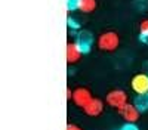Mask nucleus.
I'll return each instance as SVG.
<instances>
[{
	"mask_svg": "<svg viewBox=\"0 0 148 130\" xmlns=\"http://www.w3.org/2000/svg\"><path fill=\"white\" fill-rule=\"evenodd\" d=\"M139 39L145 44H148V19H142L139 24Z\"/></svg>",
	"mask_w": 148,
	"mask_h": 130,
	"instance_id": "11",
	"label": "nucleus"
},
{
	"mask_svg": "<svg viewBox=\"0 0 148 130\" xmlns=\"http://www.w3.org/2000/svg\"><path fill=\"white\" fill-rule=\"evenodd\" d=\"M83 111L90 115V117H98V115H101L102 111H104V102L101 99H98V98H92L88 105L83 108Z\"/></svg>",
	"mask_w": 148,
	"mask_h": 130,
	"instance_id": "7",
	"label": "nucleus"
},
{
	"mask_svg": "<svg viewBox=\"0 0 148 130\" xmlns=\"http://www.w3.org/2000/svg\"><path fill=\"white\" fill-rule=\"evenodd\" d=\"M65 5H67V10H68V12L79 10V7H80V0H65Z\"/></svg>",
	"mask_w": 148,
	"mask_h": 130,
	"instance_id": "12",
	"label": "nucleus"
},
{
	"mask_svg": "<svg viewBox=\"0 0 148 130\" xmlns=\"http://www.w3.org/2000/svg\"><path fill=\"white\" fill-rule=\"evenodd\" d=\"M68 25H70L71 28H79V24H77L76 21H74V19H71V18L68 19Z\"/></svg>",
	"mask_w": 148,
	"mask_h": 130,
	"instance_id": "15",
	"label": "nucleus"
},
{
	"mask_svg": "<svg viewBox=\"0 0 148 130\" xmlns=\"http://www.w3.org/2000/svg\"><path fill=\"white\" fill-rule=\"evenodd\" d=\"M82 55H83V52L80 50V47L77 46L76 42L67 43V62H68V64H76V62H79V59H80Z\"/></svg>",
	"mask_w": 148,
	"mask_h": 130,
	"instance_id": "8",
	"label": "nucleus"
},
{
	"mask_svg": "<svg viewBox=\"0 0 148 130\" xmlns=\"http://www.w3.org/2000/svg\"><path fill=\"white\" fill-rule=\"evenodd\" d=\"M90 99H92V93L89 92V89L77 87V89L73 90V102L77 106H80V108H84Z\"/></svg>",
	"mask_w": 148,
	"mask_h": 130,
	"instance_id": "4",
	"label": "nucleus"
},
{
	"mask_svg": "<svg viewBox=\"0 0 148 130\" xmlns=\"http://www.w3.org/2000/svg\"><path fill=\"white\" fill-rule=\"evenodd\" d=\"M76 43H77V46L80 47V50L83 53H89L90 49H92V44H93V35H92V33L86 31V30L80 31L77 34V37H76Z\"/></svg>",
	"mask_w": 148,
	"mask_h": 130,
	"instance_id": "3",
	"label": "nucleus"
},
{
	"mask_svg": "<svg viewBox=\"0 0 148 130\" xmlns=\"http://www.w3.org/2000/svg\"><path fill=\"white\" fill-rule=\"evenodd\" d=\"M120 130H139V129L135 126V123H126L125 126H121Z\"/></svg>",
	"mask_w": 148,
	"mask_h": 130,
	"instance_id": "13",
	"label": "nucleus"
},
{
	"mask_svg": "<svg viewBox=\"0 0 148 130\" xmlns=\"http://www.w3.org/2000/svg\"><path fill=\"white\" fill-rule=\"evenodd\" d=\"M133 105L141 111V112H145L148 111V93H144V95H136V98L133 99Z\"/></svg>",
	"mask_w": 148,
	"mask_h": 130,
	"instance_id": "9",
	"label": "nucleus"
},
{
	"mask_svg": "<svg viewBox=\"0 0 148 130\" xmlns=\"http://www.w3.org/2000/svg\"><path fill=\"white\" fill-rule=\"evenodd\" d=\"M120 44V37L114 31H105L98 37V47L104 52H114Z\"/></svg>",
	"mask_w": 148,
	"mask_h": 130,
	"instance_id": "1",
	"label": "nucleus"
},
{
	"mask_svg": "<svg viewBox=\"0 0 148 130\" xmlns=\"http://www.w3.org/2000/svg\"><path fill=\"white\" fill-rule=\"evenodd\" d=\"M95 9H96V0H80L79 10H82L83 14H90Z\"/></svg>",
	"mask_w": 148,
	"mask_h": 130,
	"instance_id": "10",
	"label": "nucleus"
},
{
	"mask_svg": "<svg viewBox=\"0 0 148 130\" xmlns=\"http://www.w3.org/2000/svg\"><path fill=\"white\" fill-rule=\"evenodd\" d=\"M105 102H107V105L111 106V108L120 111L123 106L127 103V95H126L125 90H121V89H113V90H110L107 93Z\"/></svg>",
	"mask_w": 148,
	"mask_h": 130,
	"instance_id": "2",
	"label": "nucleus"
},
{
	"mask_svg": "<svg viewBox=\"0 0 148 130\" xmlns=\"http://www.w3.org/2000/svg\"><path fill=\"white\" fill-rule=\"evenodd\" d=\"M119 112H120V115H121L123 118H125L126 123H136L138 118H139V114H141V111L133 105V102H132V103L127 102Z\"/></svg>",
	"mask_w": 148,
	"mask_h": 130,
	"instance_id": "6",
	"label": "nucleus"
},
{
	"mask_svg": "<svg viewBox=\"0 0 148 130\" xmlns=\"http://www.w3.org/2000/svg\"><path fill=\"white\" fill-rule=\"evenodd\" d=\"M67 130H83V129L77 124H67Z\"/></svg>",
	"mask_w": 148,
	"mask_h": 130,
	"instance_id": "14",
	"label": "nucleus"
},
{
	"mask_svg": "<svg viewBox=\"0 0 148 130\" xmlns=\"http://www.w3.org/2000/svg\"><path fill=\"white\" fill-rule=\"evenodd\" d=\"M132 90L136 95L148 93V76L147 74H136L130 80Z\"/></svg>",
	"mask_w": 148,
	"mask_h": 130,
	"instance_id": "5",
	"label": "nucleus"
},
{
	"mask_svg": "<svg viewBox=\"0 0 148 130\" xmlns=\"http://www.w3.org/2000/svg\"><path fill=\"white\" fill-rule=\"evenodd\" d=\"M73 99V92L70 87H67V101H71Z\"/></svg>",
	"mask_w": 148,
	"mask_h": 130,
	"instance_id": "16",
	"label": "nucleus"
}]
</instances>
